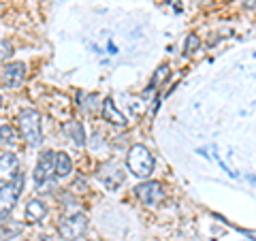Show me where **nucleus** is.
Listing matches in <instances>:
<instances>
[{
    "mask_svg": "<svg viewBox=\"0 0 256 241\" xmlns=\"http://www.w3.org/2000/svg\"><path fill=\"white\" fill-rule=\"evenodd\" d=\"M20 134L26 141V146L36 148L43 143V128H41V114L36 109H22L18 116Z\"/></svg>",
    "mask_w": 256,
    "mask_h": 241,
    "instance_id": "f257e3e1",
    "label": "nucleus"
},
{
    "mask_svg": "<svg viewBox=\"0 0 256 241\" xmlns=\"http://www.w3.org/2000/svg\"><path fill=\"white\" fill-rule=\"evenodd\" d=\"M126 166L134 178L146 180L152 175V171H154V156L150 154V150L146 146H132L128 150Z\"/></svg>",
    "mask_w": 256,
    "mask_h": 241,
    "instance_id": "f03ea898",
    "label": "nucleus"
},
{
    "mask_svg": "<svg viewBox=\"0 0 256 241\" xmlns=\"http://www.w3.org/2000/svg\"><path fill=\"white\" fill-rule=\"evenodd\" d=\"M22 190H24V173H18L11 184H4L0 188V220L9 218V214L13 212V207L22 194Z\"/></svg>",
    "mask_w": 256,
    "mask_h": 241,
    "instance_id": "7ed1b4c3",
    "label": "nucleus"
},
{
    "mask_svg": "<svg viewBox=\"0 0 256 241\" xmlns=\"http://www.w3.org/2000/svg\"><path fill=\"white\" fill-rule=\"evenodd\" d=\"M58 230H60V237L73 241L86 235L88 230V218L86 214H70L66 218H62L58 224Z\"/></svg>",
    "mask_w": 256,
    "mask_h": 241,
    "instance_id": "20e7f679",
    "label": "nucleus"
},
{
    "mask_svg": "<svg viewBox=\"0 0 256 241\" xmlns=\"http://www.w3.org/2000/svg\"><path fill=\"white\" fill-rule=\"evenodd\" d=\"M34 184L41 190L43 186L52 182V178H56V154L50 150L41 152V156H38V162H36V168H34Z\"/></svg>",
    "mask_w": 256,
    "mask_h": 241,
    "instance_id": "39448f33",
    "label": "nucleus"
},
{
    "mask_svg": "<svg viewBox=\"0 0 256 241\" xmlns=\"http://www.w3.org/2000/svg\"><path fill=\"white\" fill-rule=\"evenodd\" d=\"M134 194L139 196L141 203L156 207V205H160V200L164 198V188L160 182H143L134 188Z\"/></svg>",
    "mask_w": 256,
    "mask_h": 241,
    "instance_id": "423d86ee",
    "label": "nucleus"
},
{
    "mask_svg": "<svg viewBox=\"0 0 256 241\" xmlns=\"http://www.w3.org/2000/svg\"><path fill=\"white\" fill-rule=\"evenodd\" d=\"M24 79H26V64L24 62H9L0 73V82L4 88H11V90H18L22 88Z\"/></svg>",
    "mask_w": 256,
    "mask_h": 241,
    "instance_id": "0eeeda50",
    "label": "nucleus"
},
{
    "mask_svg": "<svg viewBox=\"0 0 256 241\" xmlns=\"http://www.w3.org/2000/svg\"><path fill=\"white\" fill-rule=\"evenodd\" d=\"M96 178L105 184L109 190H116L120 184L124 182V173H122V168H120L118 164L105 162V164H100L98 168H96Z\"/></svg>",
    "mask_w": 256,
    "mask_h": 241,
    "instance_id": "6e6552de",
    "label": "nucleus"
},
{
    "mask_svg": "<svg viewBox=\"0 0 256 241\" xmlns=\"http://www.w3.org/2000/svg\"><path fill=\"white\" fill-rule=\"evenodd\" d=\"M20 173V158L13 152H4L0 156V182L11 184L15 180V175Z\"/></svg>",
    "mask_w": 256,
    "mask_h": 241,
    "instance_id": "1a4fd4ad",
    "label": "nucleus"
},
{
    "mask_svg": "<svg viewBox=\"0 0 256 241\" xmlns=\"http://www.w3.org/2000/svg\"><path fill=\"white\" fill-rule=\"evenodd\" d=\"M100 114H102V118H105V122L114 124V126H126V124H128V120L124 118V114L116 107L114 98H105V100H102Z\"/></svg>",
    "mask_w": 256,
    "mask_h": 241,
    "instance_id": "9d476101",
    "label": "nucleus"
},
{
    "mask_svg": "<svg viewBox=\"0 0 256 241\" xmlns=\"http://www.w3.org/2000/svg\"><path fill=\"white\" fill-rule=\"evenodd\" d=\"M45 216H47V205L43 200H38V198L28 200V205H26V220L28 222H38V220H43Z\"/></svg>",
    "mask_w": 256,
    "mask_h": 241,
    "instance_id": "9b49d317",
    "label": "nucleus"
},
{
    "mask_svg": "<svg viewBox=\"0 0 256 241\" xmlns=\"http://www.w3.org/2000/svg\"><path fill=\"white\" fill-rule=\"evenodd\" d=\"M64 130H66L68 139L73 141L75 148H84L86 146V134H84V126L79 122H68L66 126H64Z\"/></svg>",
    "mask_w": 256,
    "mask_h": 241,
    "instance_id": "f8f14e48",
    "label": "nucleus"
},
{
    "mask_svg": "<svg viewBox=\"0 0 256 241\" xmlns=\"http://www.w3.org/2000/svg\"><path fill=\"white\" fill-rule=\"evenodd\" d=\"M73 171V160L68 158V154L64 152H58L56 154V178H66Z\"/></svg>",
    "mask_w": 256,
    "mask_h": 241,
    "instance_id": "ddd939ff",
    "label": "nucleus"
},
{
    "mask_svg": "<svg viewBox=\"0 0 256 241\" xmlns=\"http://www.w3.org/2000/svg\"><path fill=\"white\" fill-rule=\"evenodd\" d=\"M22 224L20 222H15V220H4L2 224H0V237L2 239H13V237H18L20 232H22Z\"/></svg>",
    "mask_w": 256,
    "mask_h": 241,
    "instance_id": "4468645a",
    "label": "nucleus"
},
{
    "mask_svg": "<svg viewBox=\"0 0 256 241\" xmlns=\"http://www.w3.org/2000/svg\"><path fill=\"white\" fill-rule=\"evenodd\" d=\"M0 143H2V146H15V143H18V132H15L13 126H9V124L0 126Z\"/></svg>",
    "mask_w": 256,
    "mask_h": 241,
    "instance_id": "2eb2a0df",
    "label": "nucleus"
},
{
    "mask_svg": "<svg viewBox=\"0 0 256 241\" xmlns=\"http://www.w3.org/2000/svg\"><path fill=\"white\" fill-rule=\"evenodd\" d=\"M198 45H201V38H198L194 32H190V34L186 36V45H184V56H194L196 50H198Z\"/></svg>",
    "mask_w": 256,
    "mask_h": 241,
    "instance_id": "dca6fc26",
    "label": "nucleus"
},
{
    "mask_svg": "<svg viewBox=\"0 0 256 241\" xmlns=\"http://www.w3.org/2000/svg\"><path fill=\"white\" fill-rule=\"evenodd\" d=\"M166 77H169V66H166V64H162V66H158V68H156L154 77H152V82H150V90H156V86H158V84H162Z\"/></svg>",
    "mask_w": 256,
    "mask_h": 241,
    "instance_id": "f3484780",
    "label": "nucleus"
},
{
    "mask_svg": "<svg viewBox=\"0 0 256 241\" xmlns=\"http://www.w3.org/2000/svg\"><path fill=\"white\" fill-rule=\"evenodd\" d=\"M82 96L86 98V102H82V109L88 111V114H90L92 109L96 111V100H98V98H96V94H82Z\"/></svg>",
    "mask_w": 256,
    "mask_h": 241,
    "instance_id": "a211bd4d",
    "label": "nucleus"
},
{
    "mask_svg": "<svg viewBox=\"0 0 256 241\" xmlns=\"http://www.w3.org/2000/svg\"><path fill=\"white\" fill-rule=\"evenodd\" d=\"M6 56H11V45L0 38V58H6Z\"/></svg>",
    "mask_w": 256,
    "mask_h": 241,
    "instance_id": "6ab92c4d",
    "label": "nucleus"
},
{
    "mask_svg": "<svg viewBox=\"0 0 256 241\" xmlns=\"http://www.w3.org/2000/svg\"><path fill=\"white\" fill-rule=\"evenodd\" d=\"M244 6L246 9H254L256 11V0H244Z\"/></svg>",
    "mask_w": 256,
    "mask_h": 241,
    "instance_id": "aec40b11",
    "label": "nucleus"
},
{
    "mask_svg": "<svg viewBox=\"0 0 256 241\" xmlns=\"http://www.w3.org/2000/svg\"><path fill=\"white\" fill-rule=\"evenodd\" d=\"M166 2H169V4H173V6H178V4L182 2V0H166Z\"/></svg>",
    "mask_w": 256,
    "mask_h": 241,
    "instance_id": "412c9836",
    "label": "nucleus"
},
{
    "mask_svg": "<svg viewBox=\"0 0 256 241\" xmlns=\"http://www.w3.org/2000/svg\"><path fill=\"white\" fill-rule=\"evenodd\" d=\"M0 107H2V96H0Z\"/></svg>",
    "mask_w": 256,
    "mask_h": 241,
    "instance_id": "4be33fe9",
    "label": "nucleus"
}]
</instances>
